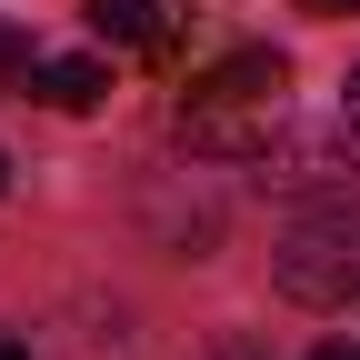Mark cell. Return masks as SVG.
<instances>
[{
	"mask_svg": "<svg viewBox=\"0 0 360 360\" xmlns=\"http://www.w3.org/2000/svg\"><path fill=\"white\" fill-rule=\"evenodd\" d=\"M281 90H290V60L281 51H231L220 70L191 80L180 130H191L200 150H260L270 130H281Z\"/></svg>",
	"mask_w": 360,
	"mask_h": 360,
	"instance_id": "obj_1",
	"label": "cell"
},
{
	"mask_svg": "<svg viewBox=\"0 0 360 360\" xmlns=\"http://www.w3.org/2000/svg\"><path fill=\"white\" fill-rule=\"evenodd\" d=\"M281 290L300 310H360V200L300 220L281 240Z\"/></svg>",
	"mask_w": 360,
	"mask_h": 360,
	"instance_id": "obj_2",
	"label": "cell"
},
{
	"mask_svg": "<svg viewBox=\"0 0 360 360\" xmlns=\"http://www.w3.org/2000/svg\"><path fill=\"white\" fill-rule=\"evenodd\" d=\"M260 180H281V191H340V180H350V160H340L330 141H290L281 160L260 150Z\"/></svg>",
	"mask_w": 360,
	"mask_h": 360,
	"instance_id": "obj_3",
	"label": "cell"
},
{
	"mask_svg": "<svg viewBox=\"0 0 360 360\" xmlns=\"http://www.w3.org/2000/svg\"><path fill=\"white\" fill-rule=\"evenodd\" d=\"M101 90H110L101 60H51V70H40V101H51V110H90Z\"/></svg>",
	"mask_w": 360,
	"mask_h": 360,
	"instance_id": "obj_4",
	"label": "cell"
},
{
	"mask_svg": "<svg viewBox=\"0 0 360 360\" xmlns=\"http://www.w3.org/2000/svg\"><path fill=\"white\" fill-rule=\"evenodd\" d=\"M90 30L141 51V40H160V0H90Z\"/></svg>",
	"mask_w": 360,
	"mask_h": 360,
	"instance_id": "obj_5",
	"label": "cell"
},
{
	"mask_svg": "<svg viewBox=\"0 0 360 360\" xmlns=\"http://www.w3.org/2000/svg\"><path fill=\"white\" fill-rule=\"evenodd\" d=\"M340 130H360V60H350V80H340Z\"/></svg>",
	"mask_w": 360,
	"mask_h": 360,
	"instance_id": "obj_6",
	"label": "cell"
},
{
	"mask_svg": "<svg viewBox=\"0 0 360 360\" xmlns=\"http://www.w3.org/2000/svg\"><path fill=\"white\" fill-rule=\"evenodd\" d=\"M20 60H30V51H20V40H11V30H0V80H11V70H20Z\"/></svg>",
	"mask_w": 360,
	"mask_h": 360,
	"instance_id": "obj_7",
	"label": "cell"
},
{
	"mask_svg": "<svg viewBox=\"0 0 360 360\" xmlns=\"http://www.w3.org/2000/svg\"><path fill=\"white\" fill-rule=\"evenodd\" d=\"M310 360H360V340H321V350H310Z\"/></svg>",
	"mask_w": 360,
	"mask_h": 360,
	"instance_id": "obj_8",
	"label": "cell"
},
{
	"mask_svg": "<svg viewBox=\"0 0 360 360\" xmlns=\"http://www.w3.org/2000/svg\"><path fill=\"white\" fill-rule=\"evenodd\" d=\"M300 11H321V20H340V11H360V0H300Z\"/></svg>",
	"mask_w": 360,
	"mask_h": 360,
	"instance_id": "obj_9",
	"label": "cell"
},
{
	"mask_svg": "<svg viewBox=\"0 0 360 360\" xmlns=\"http://www.w3.org/2000/svg\"><path fill=\"white\" fill-rule=\"evenodd\" d=\"M0 360H30V350H20V340H0Z\"/></svg>",
	"mask_w": 360,
	"mask_h": 360,
	"instance_id": "obj_10",
	"label": "cell"
},
{
	"mask_svg": "<svg viewBox=\"0 0 360 360\" xmlns=\"http://www.w3.org/2000/svg\"><path fill=\"white\" fill-rule=\"evenodd\" d=\"M0 191H11V160H0Z\"/></svg>",
	"mask_w": 360,
	"mask_h": 360,
	"instance_id": "obj_11",
	"label": "cell"
},
{
	"mask_svg": "<svg viewBox=\"0 0 360 360\" xmlns=\"http://www.w3.org/2000/svg\"><path fill=\"white\" fill-rule=\"evenodd\" d=\"M220 360H250V350H220Z\"/></svg>",
	"mask_w": 360,
	"mask_h": 360,
	"instance_id": "obj_12",
	"label": "cell"
}]
</instances>
